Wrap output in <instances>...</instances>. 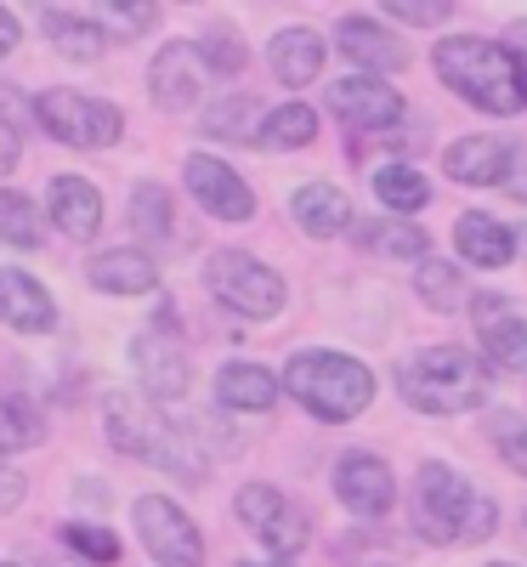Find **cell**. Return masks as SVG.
Listing matches in <instances>:
<instances>
[{
    "instance_id": "cell-1",
    "label": "cell",
    "mask_w": 527,
    "mask_h": 567,
    "mask_svg": "<svg viewBox=\"0 0 527 567\" xmlns=\"http://www.w3.org/2000/svg\"><path fill=\"white\" fill-rule=\"evenodd\" d=\"M437 74L448 91H459L465 103H476L483 114H516L527 109V80L516 74V58L505 45L483 40V34H454L437 45Z\"/></svg>"
},
{
    "instance_id": "cell-2",
    "label": "cell",
    "mask_w": 527,
    "mask_h": 567,
    "mask_svg": "<svg viewBox=\"0 0 527 567\" xmlns=\"http://www.w3.org/2000/svg\"><path fill=\"white\" fill-rule=\"evenodd\" d=\"M494 499L476 494L459 471H448L443 460L420 465L414 477V528L431 545H483L494 534Z\"/></svg>"
},
{
    "instance_id": "cell-3",
    "label": "cell",
    "mask_w": 527,
    "mask_h": 567,
    "mask_svg": "<svg viewBox=\"0 0 527 567\" xmlns=\"http://www.w3.org/2000/svg\"><path fill=\"white\" fill-rule=\"evenodd\" d=\"M103 409H108V414H103L108 443H114L120 454L148 460V465L170 471V477H182V483H205V460L182 443V432H176L159 409H148L142 398H131V392H108Z\"/></svg>"
},
{
    "instance_id": "cell-4",
    "label": "cell",
    "mask_w": 527,
    "mask_h": 567,
    "mask_svg": "<svg viewBox=\"0 0 527 567\" xmlns=\"http://www.w3.org/2000/svg\"><path fill=\"white\" fill-rule=\"evenodd\" d=\"M283 386L318 420H358L374 398V374L347 352H301L283 369Z\"/></svg>"
},
{
    "instance_id": "cell-5",
    "label": "cell",
    "mask_w": 527,
    "mask_h": 567,
    "mask_svg": "<svg viewBox=\"0 0 527 567\" xmlns=\"http://www.w3.org/2000/svg\"><path fill=\"white\" fill-rule=\"evenodd\" d=\"M397 386L409 398V409L425 414H459L483 403V363H476L465 347H425L397 369Z\"/></svg>"
},
{
    "instance_id": "cell-6",
    "label": "cell",
    "mask_w": 527,
    "mask_h": 567,
    "mask_svg": "<svg viewBox=\"0 0 527 567\" xmlns=\"http://www.w3.org/2000/svg\"><path fill=\"white\" fill-rule=\"evenodd\" d=\"M205 278H210V296H216L227 312L272 318V312L283 307V278H278L267 261L245 256V250H216Z\"/></svg>"
},
{
    "instance_id": "cell-7",
    "label": "cell",
    "mask_w": 527,
    "mask_h": 567,
    "mask_svg": "<svg viewBox=\"0 0 527 567\" xmlns=\"http://www.w3.org/2000/svg\"><path fill=\"white\" fill-rule=\"evenodd\" d=\"M34 120L52 131L69 148H108L120 142L125 120L114 103H97V97H80V91H40L34 97Z\"/></svg>"
},
{
    "instance_id": "cell-8",
    "label": "cell",
    "mask_w": 527,
    "mask_h": 567,
    "mask_svg": "<svg viewBox=\"0 0 527 567\" xmlns=\"http://www.w3.org/2000/svg\"><path fill=\"white\" fill-rule=\"evenodd\" d=\"M238 516H245V528H250L261 545H272L283 561H290L296 550H307V539H312L307 511L290 505V499H283L278 488H267V483L238 488Z\"/></svg>"
},
{
    "instance_id": "cell-9",
    "label": "cell",
    "mask_w": 527,
    "mask_h": 567,
    "mask_svg": "<svg viewBox=\"0 0 527 567\" xmlns=\"http://www.w3.org/2000/svg\"><path fill=\"white\" fill-rule=\"evenodd\" d=\"M136 528L148 539V556L159 567H199L205 561V545H199V528L170 505V499H136Z\"/></svg>"
},
{
    "instance_id": "cell-10",
    "label": "cell",
    "mask_w": 527,
    "mask_h": 567,
    "mask_svg": "<svg viewBox=\"0 0 527 567\" xmlns=\"http://www.w3.org/2000/svg\"><path fill=\"white\" fill-rule=\"evenodd\" d=\"M329 114L352 125V131H392L403 120V97L392 85H380L369 74H352V80H334L329 91Z\"/></svg>"
},
{
    "instance_id": "cell-11",
    "label": "cell",
    "mask_w": 527,
    "mask_h": 567,
    "mask_svg": "<svg viewBox=\"0 0 527 567\" xmlns=\"http://www.w3.org/2000/svg\"><path fill=\"white\" fill-rule=\"evenodd\" d=\"M471 323L494 369H527V323L505 296H471Z\"/></svg>"
},
{
    "instance_id": "cell-12",
    "label": "cell",
    "mask_w": 527,
    "mask_h": 567,
    "mask_svg": "<svg viewBox=\"0 0 527 567\" xmlns=\"http://www.w3.org/2000/svg\"><path fill=\"white\" fill-rule=\"evenodd\" d=\"M148 85H154V103L165 114H187L205 97V58H199V45H187V40L165 45V52L154 58V69H148Z\"/></svg>"
},
{
    "instance_id": "cell-13",
    "label": "cell",
    "mask_w": 527,
    "mask_h": 567,
    "mask_svg": "<svg viewBox=\"0 0 527 567\" xmlns=\"http://www.w3.org/2000/svg\"><path fill=\"white\" fill-rule=\"evenodd\" d=\"M187 194H194L210 216H221V221L256 216V194L245 187V176H238L232 165H221V159H210V154L187 159Z\"/></svg>"
},
{
    "instance_id": "cell-14",
    "label": "cell",
    "mask_w": 527,
    "mask_h": 567,
    "mask_svg": "<svg viewBox=\"0 0 527 567\" xmlns=\"http://www.w3.org/2000/svg\"><path fill=\"white\" fill-rule=\"evenodd\" d=\"M136 369H142V386H148L154 403H176L187 386H194V369H187V352L182 341L170 336V329H159V336H142L131 347Z\"/></svg>"
},
{
    "instance_id": "cell-15",
    "label": "cell",
    "mask_w": 527,
    "mask_h": 567,
    "mask_svg": "<svg viewBox=\"0 0 527 567\" xmlns=\"http://www.w3.org/2000/svg\"><path fill=\"white\" fill-rule=\"evenodd\" d=\"M334 494H341L358 516H386L392 511V471L374 454L352 449L341 465H334Z\"/></svg>"
},
{
    "instance_id": "cell-16",
    "label": "cell",
    "mask_w": 527,
    "mask_h": 567,
    "mask_svg": "<svg viewBox=\"0 0 527 567\" xmlns=\"http://www.w3.org/2000/svg\"><path fill=\"white\" fill-rule=\"evenodd\" d=\"M516 142L505 136H465L448 148V176L465 182V187H488V182H505L510 165H516Z\"/></svg>"
},
{
    "instance_id": "cell-17",
    "label": "cell",
    "mask_w": 527,
    "mask_h": 567,
    "mask_svg": "<svg viewBox=\"0 0 527 567\" xmlns=\"http://www.w3.org/2000/svg\"><path fill=\"white\" fill-rule=\"evenodd\" d=\"M0 323L23 329V336H45V329L58 323V307H52V296H45L29 272L0 267Z\"/></svg>"
},
{
    "instance_id": "cell-18",
    "label": "cell",
    "mask_w": 527,
    "mask_h": 567,
    "mask_svg": "<svg viewBox=\"0 0 527 567\" xmlns=\"http://www.w3.org/2000/svg\"><path fill=\"white\" fill-rule=\"evenodd\" d=\"M334 45H341V52H347L352 63L374 69V80L409 63L403 40H397V34H386L380 23H369V18H341V23H334Z\"/></svg>"
},
{
    "instance_id": "cell-19",
    "label": "cell",
    "mask_w": 527,
    "mask_h": 567,
    "mask_svg": "<svg viewBox=\"0 0 527 567\" xmlns=\"http://www.w3.org/2000/svg\"><path fill=\"white\" fill-rule=\"evenodd\" d=\"M45 205H52V221L69 233V239H91V233L103 227V194L85 176H52Z\"/></svg>"
},
{
    "instance_id": "cell-20",
    "label": "cell",
    "mask_w": 527,
    "mask_h": 567,
    "mask_svg": "<svg viewBox=\"0 0 527 567\" xmlns=\"http://www.w3.org/2000/svg\"><path fill=\"white\" fill-rule=\"evenodd\" d=\"M290 210H296V221L312 233V239H329V233L352 227V205H347V194H341V187H329V182H307V187H296Z\"/></svg>"
},
{
    "instance_id": "cell-21",
    "label": "cell",
    "mask_w": 527,
    "mask_h": 567,
    "mask_svg": "<svg viewBox=\"0 0 527 567\" xmlns=\"http://www.w3.org/2000/svg\"><path fill=\"white\" fill-rule=\"evenodd\" d=\"M318 69H323V40H318L312 29H283V34L272 40V74L290 85V91H296V85H312Z\"/></svg>"
},
{
    "instance_id": "cell-22",
    "label": "cell",
    "mask_w": 527,
    "mask_h": 567,
    "mask_svg": "<svg viewBox=\"0 0 527 567\" xmlns=\"http://www.w3.org/2000/svg\"><path fill=\"white\" fill-rule=\"evenodd\" d=\"M454 245L471 267H505L516 256V239H510V227H499L494 216H459L454 227Z\"/></svg>"
},
{
    "instance_id": "cell-23",
    "label": "cell",
    "mask_w": 527,
    "mask_h": 567,
    "mask_svg": "<svg viewBox=\"0 0 527 567\" xmlns=\"http://www.w3.org/2000/svg\"><path fill=\"white\" fill-rule=\"evenodd\" d=\"M216 398H221L227 409H238V414H261V409H272L278 381H272L261 363H227V369L216 374Z\"/></svg>"
},
{
    "instance_id": "cell-24",
    "label": "cell",
    "mask_w": 527,
    "mask_h": 567,
    "mask_svg": "<svg viewBox=\"0 0 527 567\" xmlns=\"http://www.w3.org/2000/svg\"><path fill=\"white\" fill-rule=\"evenodd\" d=\"M91 284L108 290V296H142V290L159 284V272H154V261L142 250H108V256L91 261Z\"/></svg>"
},
{
    "instance_id": "cell-25",
    "label": "cell",
    "mask_w": 527,
    "mask_h": 567,
    "mask_svg": "<svg viewBox=\"0 0 527 567\" xmlns=\"http://www.w3.org/2000/svg\"><path fill=\"white\" fill-rule=\"evenodd\" d=\"M40 29H45V40H52L63 58H74V63L103 58V45H108V34H103L97 23H85V18H74V12H58V7L40 12Z\"/></svg>"
},
{
    "instance_id": "cell-26",
    "label": "cell",
    "mask_w": 527,
    "mask_h": 567,
    "mask_svg": "<svg viewBox=\"0 0 527 567\" xmlns=\"http://www.w3.org/2000/svg\"><path fill=\"white\" fill-rule=\"evenodd\" d=\"M312 131H318V114L307 103H290V109L267 114V125H261L256 142H261V148H272V154H283V148H307Z\"/></svg>"
},
{
    "instance_id": "cell-27",
    "label": "cell",
    "mask_w": 527,
    "mask_h": 567,
    "mask_svg": "<svg viewBox=\"0 0 527 567\" xmlns=\"http://www.w3.org/2000/svg\"><path fill=\"white\" fill-rule=\"evenodd\" d=\"M414 290L437 307V312H459V307H471V296H465V278L448 267V261H420V272H414Z\"/></svg>"
},
{
    "instance_id": "cell-28",
    "label": "cell",
    "mask_w": 527,
    "mask_h": 567,
    "mask_svg": "<svg viewBox=\"0 0 527 567\" xmlns=\"http://www.w3.org/2000/svg\"><path fill=\"white\" fill-rule=\"evenodd\" d=\"M374 194H380V205H392V210H420L431 199V187H425V176L414 165H380L374 171Z\"/></svg>"
},
{
    "instance_id": "cell-29",
    "label": "cell",
    "mask_w": 527,
    "mask_h": 567,
    "mask_svg": "<svg viewBox=\"0 0 527 567\" xmlns=\"http://www.w3.org/2000/svg\"><path fill=\"white\" fill-rule=\"evenodd\" d=\"M131 227L142 239H170V199H165L159 182H142L131 194Z\"/></svg>"
},
{
    "instance_id": "cell-30",
    "label": "cell",
    "mask_w": 527,
    "mask_h": 567,
    "mask_svg": "<svg viewBox=\"0 0 527 567\" xmlns=\"http://www.w3.org/2000/svg\"><path fill=\"white\" fill-rule=\"evenodd\" d=\"M0 239L18 245V250H34L40 245V221H34V205L12 187H0Z\"/></svg>"
},
{
    "instance_id": "cell-31",
    "label": "cell",
    "mask_w": 527,
    "mask_h": 567,
    "mask_svg": "<svg viewBox=\"0 0 527 567\" xmlns=\"http://www.w3.org/2000/svg\"><path fill=\"white\" fill-rule=\"evenodd\" d=\"M369 250H380V256H425L431 245H425V227H409V221H374Z\"/></svg>"
},
{
    "instance_id": "cell-32",
    "label": "cell",
    "mask_w": 527,
    "mask_h": 567,
    "mask_svg": "<svg viewBox=\"0 0 527 567\" xmlns=\"http://www.w3.org/2000/svg\"><path fill=\"white\" fill-rule=\"evenodd\" d=\"M250 120H256V97H227V103H216L205 114V131L210 136H227V142H245Z\"/></svg>"
},
{
    "instance_id": "cell-33",
    "label": "cell",
    "mask_w": 527,
    "mask_h": 567,
    "mask_svg": "<svg viewBox=\"0 0 527 567\" xmlns=\"http://www.w3.org/2000/svg\"><path fill=\"white\" fill-rule=\"evenodd\" d=\"M29 443H40V420H34L23 403L0 398V454H18V449H29Z\"/></svg>"
},
{
    "instance_id": "cell-34",
    "label": "cell",
    "mask_w": 527,
    "mask_h": 567,
    "mask_svg": "<svg viewBox=\"0 0 527 567\" xmlns=\"http://www.w3.org/2000/svg\"><path fill=\"white\" fill-rule=\"evenodd\" d=\"M63 545H74L80 556H91V561H120V539H114V528H91V523H69L63 528Z\"/></svg>"
},
{
    "instance_id": "cell-35",
    "label": "cell",
    "mask_w": 527,
    "mask_h": 567,
    "mask_svg": "<svg viewBox=\"0 0 527 567\" xmlns=\"http://www.w3.org/2000/svg\"><path fill=\"white\" fill-rule=\"evenodd\" d=\"M154 23H159L154 7H103V12H97V29H103V34H125V40L148 34Z\"/></svg>"
},
{
    "instance_id": "cell-36",
    "label": "cell",
    "mask_w": 527,
    "mask_h": 567,
    "mask_svg": "<svg viewBox=\"0 0 527 567\" xmlns=\"http://www.w3.org/2000/svg\"><path fill=\"white\" fill-rule=\"evenodd\" d=\"M199 58H205L216 74H238V69H245V45H238V34H227V29H210V34L199 40Z\"/></svg>"
},
{
    "instance_id": "cell-37",
    "label": "cell",
    "mask_w": 527,
    "mask_h": 567,
    "mask_svg": "<svg viewBox=\"0 0 527 567\" xmlns=\"http://www.w3.org/2000/svg\"><path fill=\"white\" fill-rule=\"evenodd\" d=\"M380 12L397 18V23H420V29H431V23H443L454 7H448V0H380Z\"/></svg>"
},
{
    "instance_id": "cell-38",
    "label": "cell",
    "mask_w": 527,
    "mask_h": 567,
    "mask_svg": "<svg viewBox=\"0 0 527 567\" xmlns=\"http://www.w3.org/2000/svg\"><path fill=\"white\" fill-rule=\"evenodd\" d=\"M494 432H499V449H505V460H510V465L521 471V477H527V425H510V420H499Z\"/></svg>"
},
{
    "instance_id": "cell-39",
    "label": "cell",
    "mask_w": 527,
    "mask_h": 567,
    "mask_svg": "<svg viewBox=\"0 0 527 567\" xmlns=\"http://www.w3.org/2000/svg\"><path fill=\"white\" fill-rule=\"evenodd\" d=\"M18 154H23V148H18V131H12V125H0V176H12V171H18Z\"/></svg>"
},
{
    "instance_id": "cell-40",
    "label": "cell",
    "mask_w": 527,
    "mask_h": 567,
    "mask_svg": "<svg viewBox=\"0 0 527 567\" xmlns=\"http://www.w3.org/2000/svg\"><path fill=\"white\" fill-rule=\"evenodd\" d=\"M18 499H23V477H18L12 465H0V511H12Z\"/></svg>"
},
{
    "instance_id": "cell-41",
    "label": "cell",
    "mask_w": 527,
    "mask_h": 567,
    "mask_svg": "<svg viewBox=\"0 0 527 567\" xmlns=\"http://www.w3.org/2000/svg\"><path fill=\"white\" fill-rule=\"evenodd\" d=\"M505 187H510V199H521V205H527V148L516 154V165H510V176H505Z\"/></svg>"
},
{
    "instance_id": "cell-42",
    "label": "cell",
    "mask_w": 527,
    "mask_h": 567,
    "mask_svg": "<svg viewBox=\"0 0 527 567\" xmlns=\"http://www.w3.org/2000/svg\"><path fill=\"white\" fill-rule=\"evenodd\" d=\"M18 40H23V29H18V18H12L7 7H0V58H7V52H18Z\"/></svg>"
},
{
    "instance_id": "cell-43",
    "label": "cell",
    "mask_w": 527,
    "mask_h": 567,
    "mask_svg": "<svg viewBox=\"0 0 527 567\" xmlns=\"http://www.w3.org/2000/svg\"><path fill=\"white\" fill-rule=\"evenodd\" d=\"M510 45H516V58L527 63V23H510Z\"/></svg>"
},
{
    "instance_id": "cell-44",
    "label": "cell",
    "mask_w": 527,
    "mask_h": 567,
    "mask_svg": "<svg viewBox=\"0 0 527 567\" xmlns=\"http://www.w3.org/2000/svg\"><path fill=\"white\" fill-rule=\"evenodd\" d=\"M238 567H290V561H283V556H278V561H238Z\"/></svg>"
},
{
    "instance_id": "cell-45",
    "label": "cell",
    "mask_w": 527,
    "mask_h": 567,
    "mask_svg": "<svg viewBox=\"0 0 527 567\" xmlns=\"http://www.w3.org/2000/svg\"><path fill=\"white\" fill-rule=\"evenodd\" d=\"M488 567H510V561H488Z\"/></svg>"
},
{
    "instance_id": "cell-46",
    "label": "cell",
    "mask_w": 527,
    "mask_h": 567,
    "mask_svg": "<svg viewBox=\"0 0 527 567\" xmlns=\"http://www.w3.org/2000/svg\"><path fill=\"white\" fill-rule=\"evenodd\" d=\"M0 567H12V561H0Z\"/></svg>"
}]
</instances>
